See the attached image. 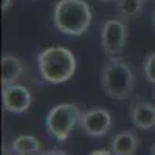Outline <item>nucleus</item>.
<instances>
[{"mask_svg": "<svg viewBox=\"0 0 155 155\" xmlns=\"http://www.w3.org/2000/svg\"><path fill=\"white\" fill-rule=\"evenodd\" d=\"M93 12L85 0H59L53 8L54 27L67 36H82L92 25Z\"/></svg>", "mask_w": 155, "mask_h": 155, "instance_id": "1", "label": "nucleus"}, {"mask_svg": "<svg viewBox=\"0 0 155 155\" xmlns=\"http://www.w3.org/2000/svg\"><path fill=\"white\" fill-rule=\"evenodd\" d=\"M135 87V71L121 56L109 58L101 68V88L112 99H126Z\"/></svg>", "mask_w": 155, "mask_h": 155, "instance_id": "2", "label": "nucleus"}, {"mask_svg": "<svg viewBox=\"0 0 155 155\" xmlns=\"http://www.w3.org/2000/svg\"><path fill=\"white\" fill-rule=\"evenodd\" d=\"M39 73L50 84L67 82L76 71V58L68 48L50 47L37 54Z\"/></svg>", "mask_w": 155, "mask_h": 155, "instance_id": "3", "label": "nucleus"}, {"mask_svg": "<svg viewBox=\"0 0 155 155\" xmlns=\"http://www.w3.org/2000/svg\"><path fill=\"white\" fill-rule=\"evenodd\" d=\"M82 110L73 102H61L50 109L45 118V127L51 137L58 141H65L76 124H79Z\"/></svg>", "mask_w": 155, "mask_h": 155, "instance_id": "4", "label": "nucleus"}, {"mask_svg": "<svg viewBox=\"0 0 155 155\" xmlns=\"http://www.w3.org/2000/svg\"><path fill=\"white\" fill-rule=\"evenodd\" d=\"M129 30L123 19H107L101 28V45L109 58L121 56L127 45Z\"/></svg>", "mask_w": 155, "mask_h": 155, "instance_id": "5", "label": "nucleus"}, {"mask_svg": "<svg viewBox=\"0 0 155 155\" xmlns=\"http://www.w3.org/2000/svg\"><path fill=\"white\" fill-rule=\"evenodd\" d=\"M79 127L85 135L92 138L104 137L112 130V113L102 107L85 110L81 115Z\"/></svg>", "mask_w": 155, "mask_h": 155, "instance_id": "6", "label": "nucleus"}, {"mask_svg": "<svg viewBox=\"0 0 155 155\" xmlns=\"http://www.w3.org/2000/svg\"><path fill=\"white\" fill-rule=\"evenodd\" d=\"M3 107L11 113H25L33 104L31 92L22 84H11L3 87Z\"/></svg>", "mask_w": 155, "mask_h": 155, "instance_id": "7", "label": "nucleus"}, {"mask_svg": "<svg viewBox=\"0 0 155 155\" xmlns=\"http://www.w3.org/2000/svg\"><path fill=\"white\" fill-rule=\"evenodd\" d=\"M130 121L140 130H150L155 127V106L147 101L135 102L130 109Z\"/></svg>", "mask_w": 155, "mask_h": 155, "instance_id": "8", "label": "nucleus"}, {"mask_svg": "<svg viewBox=\"0 0 155 155\" xmlns=\"http://www.w3.org/2000/svg\"><path fill=\"white\" fill-rule=\"evenodd\" d=\"M140 137L132 130H123L116 134L110 141V150L113 155H135L140 149Z\"/></svg>", "mask_w": 155, "mask_h": 155, "instance_id": "9", "label": "nucleus"}, {"mask_svg": "<svg viewBox=\"0 0 155 155\" xmlns=\"http://www.w3.org/2000/svg\"><path fill=\"white\" fill-rule=\"evenodd\" d=\"M23 74V64L14 54H5L2 58V87L16 84Z\"/></svg>", "mask_w": 155, "mask_h": 155, "instance_id": "10", "label": "nucleus"}, {"mask_svg": "<svg viewBox=\"0 0 155 155\" xmlns=\"http://www.w3.org/2000/svg\"><path fill=\"white\" fill-rule=\"evenodd\" d=\"M11 149L14 155H39L42 149V143L33 135H20L12 140Z\"/></svg>", "mask_w": 155, "mask_h": 155, "instance_id": "11", "label": "nucleus"}, {"mask_svg": "<svg viewBox=\"0 0 155 155\" xmlns=\"http://www.w3.org/2000/svg\"><path fill=\"white\" fill-rule=\"evenodd\" d=\"M143 9V0H116V14L123 20L135 19Z\"/></svg>", "mask_w": 155, "mask_h": 155, "instance_id": "12", "label": "nucleus"}, {"mask_svg": "<svg viewBox=\"0 0 155 155\" xmlns=\"http://www.w3.org/2000/svg\"><path fill=\"white\" fill-rule=\"evenodd\" d=\"M143 73L146 81L155 85V51L150 53L143 62Z\"/></svg>", "mask_w": 155, "mask_h": 155, "instance_id": "13", "label": "nucleus"}, {"mask_svg": "<svg viewBox=\"0 0 155 155\" xmlns=\"http://www.w3.org/2000/svg\"><path fill=\"white\" fill-rule=\"evenodd\" d=\"M39 155H68V153L61 149H50V150H42Z\"/></svg>", "mask_w": 155, "mask_h": 155, "instance_id": "14", "label": "nucleus"}, {"mask_svg": "<svg viewBox=\"0 0 155 155\" xmlns=\"http://www.w3.org/2000/svg\"><path fill=\"white\" fill-rule=\"evenodd\" d=\"M88 155H113L112 150H107V149H96L93 152H90Z\"/></svg>", "mask_w": 155, "mask_h": 155, "instance_id": "15", "label": "nucleus"}, {"mask_svg": "<svg viewBox=\"0 0 155 155\" xmlns=\"http://www.w3.org/2000/svg\"><path fill=\"white\" fill-rule=\"evenodd\" d=\"M11 5H12V0H2V11L6 12L11 8Z\"/></svg>", "mask_w": 155, "mask_h": 155, "instance_id": "16", "label": "nucleus"}, {"mask_svg": "<svg viewBox=\"0 0 155 155\" xmlns=\"http://www.w3.org/2000/svg\"><path fill=\"white\" fill-rule=\"evenodd\" d=\"M3 155H14V152H12V149H11V146L9 147H3Z\"/></svg>", "mask_w": 155, "mask_h": 155, "instance_id": "17", "label": "nucleus"}, {"mask_svg": "<svg viewBox=\"0 0 155 155\" xmlns=\"http://www.w3.org/2000/svg\"><path fill=\"white\" fill-rule=\"evenodd\" d=\"M150 155H155V143H153L152 147H150Z\"/></svg>", "mask_w": 155, "mask_h": 155, "instance_id": "18", "label": "nucleus"}, {"mask_svg": "<svg viewBox=\"0 0 155 155\" xmlns=\"http://www.w3.org/2000/svg\"><path fill=\"white\" fill-rule=\"evenodd\" d=\"M152 22H153V27H155V11H153V16H152Z\"/></svg>", "mask_w": 155, "mask_h": 155, "instance_id": "19", "label": "nucleus"}, {"mask_svg": "<svg viewBox=\"0 0 155 155\" xmlns=\"http://www.w3.org/2000/svg\"><path fill=\"white\" fill-rule=\"evenodd\" d=\"M99 2H116V0H99Z\"/></svg>", "mask_w": 155, "mask_h": 155, "instance_id": "20", "label": "nucleus"}]
</instances>
